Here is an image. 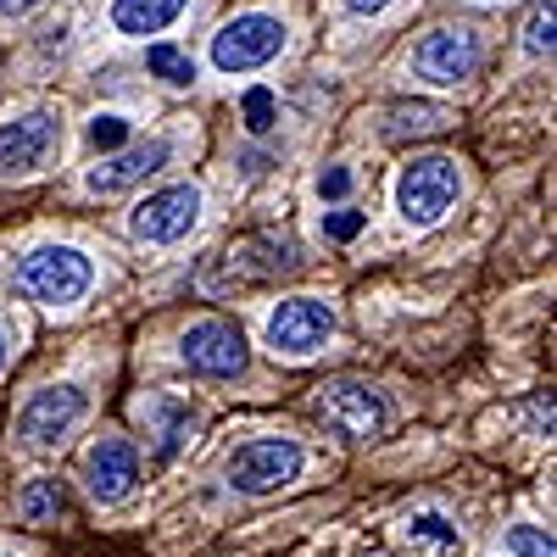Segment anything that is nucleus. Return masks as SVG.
<instances>
[{
    "mask_svg": "<svg viewBox=\"0 0 557 557\" xmlns=\"http://www.w3.org/2000/svg\"><path fill=\"white\" fill-rule=\"evenodd\" d=\"M485 62V45L474 28H435L418 39V51H412V73L418 78H430V84H462V78H474Z\"/></svg>",
    "mask_w": 557,
    "mask_h": 557,
    "instance_id": "obj_10",
    "label": "nucleus"
},
{
    "mask_svg": "<svg viewBox=\"0 0 557 557\" xmlns=\"http://www.w3.org/2000/svg\"><path fill=\"white\" fill-rule=\"evenodd\" d=\"M318 412H323V424H330L335 435H346V441H374L385 430V418H391L385 396L374 385H357V380L330 385L323 401H318Z\"/></svg>",
    "mask_w": 557,
    "mask_h": 557,
    "instance_id": "obj_12",
    "label": "nucleus"
},
{
    "mask_svg": "<svg viewBox=\"0 0 557 557\" xmlns=\"http://www.w3.org/2000/svg\"><path fill=\"white\" fill-rule=\"evenodd\" d=\"M84 412H89V396L78 385H45V391H34L23 401L17 435H23V446H62L78 430Z\"/></svg>",
    "mask_w": 557,
    "mask_h": 557,
    "instance_id": "obj_9",
    "label": "nucleus"
},
{
    "mask_svg": "<svg viewBox=\"0 0 557 557\" xmlns=\"http://www.w3.org/2000/svg\"><path fill=\"white\" fill-rule=\"evenodd\" d=\"M39 0H0V17H28Z\"/></svg>",
    "mask_w": 557,
    "mask_h": 557,
    "instance_id": "obj_29",
    "label": "nucleus"
},
{
    "mask_svg": "<svg viewBox=\"0 0 557 557\" xmlns=\"http://www.w3.org/2000/svg\"><path fill=\"white\" fill-rule=\"evenodd\" d=\"M407 541L424 546V552H435V557H457V552H462V535H457V524H451L446 513H412V519H407Z\"/></svg>",
    "mask_w": 557,
    "mask_h": 557,
    "instance_id": "obj_18",
    "label": "nucleus"
},
{
    "mask_svg": "<svg viewBox=\"0 0 557 557\" xmlns=\"http://www.w3.org/2000/svg\"><path fill=\"white\" fill-rule=\"evenodd\" d=\"M530 418H535V430L552 435V396H535V401H530Z\"/></svg>",
    "mask_w": 557,
    "mask_h": 557,
    "instance_id": "obj_27",
    "label": "nucleus"
},
{
    "mask_svg": "<svg viewBox=\"0 0 557 557\" xmlns=\"http://www.w3.org/2000/svg\"><path fill=\"white\" fill-rule=\"evenodd\" d=\"M278 51H285V23L268 17V12H240V17H228V23L212 34V67H218V73L268 67Z\"/></svg>",
    "mask_w": 557,
    "mask_h": 557,
    "instance_id": "obj_4",
    "label": "nucleus"
},
{
    "mask_svg": "<svg viewBox=\"0 0 557 557\" xmlns=\"http://www.w3.org/2000/svg\"><path fill=\"white\" fill-rule=\"evenodd\" d=\"M134 480H139V451L123 435H101L96 446L84 451V485H89V496H96L101 507L123 502L134 491Z\"/></svg>",
    "mask_w": 557,
    "mask_h": 557,
    "instance_id": "obj_13",
    "label": "nucleus"
},
{
    "mask_svg": "<svg viewBox=\"0 0 557 557\" xmlns=\"http://www.w3.org/2000/svg\"><path fill=\"white\" fill-rule=\"evenodd\" d=\"M346 190H351V168H330L318 178V196L323 201H346Z\"/></svg>",
    "mask_w": 557,
    "mask_h": 557,
    "instance_id": "obj_26",
    "label": "nucleus"
},
{
    "mask_svg": "<svg viewBox=\"0 0 557 557\" xmlns=\"http://www.w3.org/2000/svg\"><path fill=\"white\" fill-rule=\"evenodd\" d=\"M17 513H23L28 524H51V519H62V513H67V491H62V480H28V491L17 496Z\"/></svg>",
    "mask_w": 557,
    "mask_h": 557,
    "instance_id": "obj_19",
    "label": "nucleus"
},
{
    "mask_svg": "<svg viewBox=\"0 0 557 557\" xmlns=\"http://www.w3.org/2000/svg\"><path fill=\"white\" fill-rule=\"evenodd\" d=\"M457 162L451 157H418L412 168H401V178H396V207H401V218L407 223H418V228H430V223H441L446 218V207L457 201Z\"/></svg>",
    "mask_w": 557,
    "mask_h": 557,
    "instance_id": "obj_8",
    "label": "nucleus"
},
{
    "mask_svg": "<svg viewBox=\"0 0 557 557\" xmlns=\"http://www.w3.org/2000/svg\"><path fill=\"white\" fill-rule=\"evenodd\" d=\"M173 162V139H146V146H128L117 157H107L101 168H89V196H123L134 184H146L151 173H162Z\"/></svg>",
    "mask_w": 557,
    "mask_h": 557,
    "instance_id": "obj_14",
    "label": "nucleus"
},
{
    "mask_svg": "<svg viewBox=\"0 0 557 557\" xmlns=\"http://www.w3.org/2000/svg\"><path fill=\"white\" fill-rule=\"evenodd\" d=\"M89 146H96V151H117V146H128V117H117V112L96 117V123H89Z\"/></svg>",
    "mask_w": 557,
    "mask_h": 557,
    "instance_id": "obj_22",
    "label": "nucleus"
},
{
    "mask_svg": "<svg viewBox=\"0 0 557 557\" xmlns=\"http://www.w3.org/2000/svg\"><path fill=\"white\" fill-rule=\"evenodd\" d=\"M507 546H513V557H557L552 535L535 530V524H513V530H507Z\"/></svg>",
    "mask_w": 557,
    "mask_h": 557,
    "instance_id": "obj_21",
    "label": "nucleus"
},
{
    "mask_svg": "<svg viewBox=\"0 0 557 557\" xmlns=\"http://www.w3.org/2000/svg\"><path fill=\"white\" fill-rule=\"evenodd\" d=\"M441 128H451V112L435 101H396L385 112V139H430Z\"/></svg>",
    "mask_w": 557,
    "mask_h": 557,
    "instance_id": "obj_17",
    "label": "nucleus"
},
{
    "mask_svg": "<svg viewBox=\"0 0 557 557\" xmlns=\"http://www.w3.org/2000/svg\"><path fill=\"white\" fill-rule=\"evenodd\" d=\"M196 218H201V190L196 184H168V190H157V196H146L134 207V235L139 240H151V246H173V240H184L196 228Z\"/></svg>",
    "mask_w": 557,
    "mask_h": 557,
    "instance_id": "obj_11",
    "label": "nucleus"
},
{
    "mask_svg": "<svg viewBox=\"0 0 557 557\" xmlns=\"http://www.w3.org/2000/svg\"><path fill=\"white\" fill-rule=\"evenodd\" d=\"M146 67H151L157 78H168V84H190V78H196L190 57H184L178 45H151V51H146Z\"/></svg>",
    "mask_w": 557,
    "mask_h": 557,
    "instance_id": "obj_20",
    "label": "nucleus"
},
{
    "mask_svg": "<svg viewBox=\"0 0 557 557\" xmlns=\"http://www.w3.org/2000/svg\"><path fill=\"white\" fill-rule=\"evenodd\" d=\"M240 162H246V173H262V168H268V157H262V151H246Z\"/></svg>",
    "mask_w": 557,
    "mask_h": 557,
    "instance_id": "obj_30",
    "label": "nucleus"
},
{
    "mask_svg": "<svg viewBox=\"0 0 557 557\" xmlns=\"http://www.w3.org/2000/svg\"><path fill=\"white\" fill-rule=\"evenodd\" d=\"M0 362H7V330H0Z\"/></svg>",
    "mask_w": 557,
    "mask_h": 557,
    "instance_id": "obj_31",
    "label": "nucleus"
},
{
    "mask_svg": "<svg viewBox=\"0 0 557 557\" xmlns=\"http://www.w3.org/2000/svg\"><path fill=\"white\" fill-rule=\"evenodd\" d=\"M184 12H190V0H112V28L117 34H162Z\"/></svg>",
    "mask_w": 557,
    "mask_h": 557,
    "instance_id": "obj_16",
    "label": "nucleus"
},
{
    "mask_svg": "<svg viewBox=\"0 0 557 557\" xmlns=\"http://www.w3.org/2000/svg\"><path fill=\"white\" fill-rule=\"evenodd\" d=\"M246 128L251 134L273 128V89H251V96H246Z\"/></svg>",
    "mask_w": 557,
    "mask_h": 557,
    "instance_id": "obj_25",
    "label": "nucleus"
},
{
    "mask_svg": "<svg viewBox=\"0 0 557 557\" xmlns=\"http://www.w3.org/2000/svg\"><path fill=\"white\" fill-rule=\"evenodd\" d=\"M62 151V117L51 107H34L12 123H0V178H34Z\"/></svg>",
    "mask_w": 557,
    "mask_h": 557,
    "instance_id": "obj_3",
    "label": "nucleus"
},
{
    "mask_svg": "<svg viewBox=\"0 0 557 557\" xmlns=\"http://www.w3.org/2000/svg\"><path fill=\"white\" fill-rule=\"evenodd\" d=\"M301 268V251L296 240H278V235H246L228 251H218L212 262V278L207 285L223 290V285H262V278H285Z\"/></svg>",
    "mask_w": 557,
    "mask_h": 557,
    "instance_id": "obj_5",
    "label": "nucleus"
},
{
    "mask_svg": "<svg viewBox=\"0 0 557 557\" xmlns=\"http://www.w3.org/2000/svg\"><path fill=\"white\" fill-rule=\"evenodd\" d=\"M146 412V435H151V451L168 462V457H178L184 446L196 441V412L184 407V401H173V396H157L151 407H139Z\"/></svg>",
    "mask_w": 557,
    "mask_h": 557,
    "instance_id": "obj_15",
    "label": "nucleus"
},
{
    "mask_svg": "<svg viewBox=\"0 0 557 557\" xmlns=\"http://www.w3.org/2000/svg\"><path fill=\"white\" fill-rule=\"evenodd\" d=\"M362 212H351V207H341V212H323V235H330V240H357L362 235Z\"/></svg>",
    "mask_w": 557,
    "mask_h": 557,
    "instance_id": "obj_24",
    "label": "nucleus"
},
{
    "mask_svg": "<svg viewBox=\"0 0 557 557\" xmlns=\"http://www.w3.org/2000/svg\"><path fill=\"white\" fill-rule=\"evenodd\" d=\"M178 357H184V368H190V374H201V380H240L246 362H251L246 335H240L228 318H201V323H190V330H184V341H178Z\"/></svg>",
    "mask_w": 557,
    "mask_h": 557,
    "instance_id": "obj_6",
    "label": "nucleus"
},
{
    "mask_svg": "<svg viewBox=\"0 0 557 557\" xmlns=\"http://www.w3.org/2000/svg\"><path fill=\"white\" fill-rule=\"evenodd\" d=\"M552 28H557V17H552V7H541V12L530 17V28H524V51H530V57H546V51H552Z\"/></svg>",
    "mask_w": 557,
    "mask_h": 557,
    "instance_id": "obj_23",
    "label": "nucleus"
},
{
    "mask_svg": "<svg viewBox=\"0 0 557 557\" xmlns=\"http://www.w3.org/2000/svg\"><path fill=\"white\" fill-rule=\"evenodd\" d=\"M335 335V307L330 301H318V296H290V301H278L268 312V351L273 357H312L323 341Z\"/></svg>",
    "mask_w": 557,
    "mask_h": 557,
    "instance_id": "obj_7",
    "label": "nucleus"
},
{
    "mask_svg": "<svg viewBox=\"0 0 557 557\" xmlns=\"http://www.w3.org/2000/svg\"><path fill=\"white\" fill-rule=\"evenodd\" d=\"M385 7H391V0H346V12H357V17H374Z\"/></svg>",
    "mask_w": 557,
    "mask_h": 557,
    "instance_id": "obj_28",
    "label": "nucleus"
},
{
    "mask_svg": "<svg viewBox=\"0 0 557 557\" xmlns=\"http://www.w3.org/2000/svg\"><path fill=\"white\" fill-rule=\"evenodd\" d=\"M0 557H7V552H0Z\"/></svg>",
    "mask_w": 557,
    "mask_h": 557,
    "instance_id": "obj_32",
    "label": "nucleus"
},
{
    "mask_svg": "<svg viewBox=\"0 0 557 557\" xmlns=\"http://www.w3.org/2000/svg\"><path fill=\"white\" fill-rule=\"evenodd\" d=\"M301 462L307 451L296 441H246L240 451H228L223 462V480L228 491H240V496H273V491H285L301 480Z\"/></svg>",
    "mask_w": 557,
    "mask_h": 557,
    "instance_id": "obj_2",
    "label": "nucleus"
},
{
    "mask_svg": "<svg viewBox=\"0 0 557 557\" xmlns=\"http://www.w3.org/2000/svg\"><path fill=\"white\" fill-rule=\"evenodd\" d=\"M96 285V262L73 246H39L17 262V290L39 307H73Z\"/></svg>",
    "mask_w": 557,
    "mask_h": 557,
    "instance_id": "obj_1",
    "label": "nucleus"
}]
</instances>
